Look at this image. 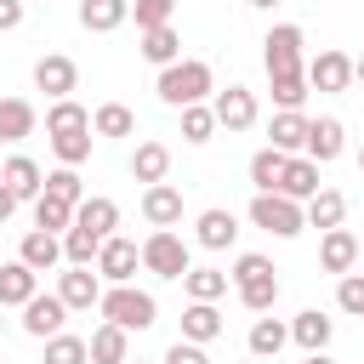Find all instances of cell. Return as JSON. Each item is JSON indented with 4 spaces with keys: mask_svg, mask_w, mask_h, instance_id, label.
I'll return each mask as SVG.
<instances>
[{
    "mask_svg": "<svg viewBox=\"0 0 364 364\" xmlns=\"http://www.w3.org/2000/svg\"><path fill=\"white\" fill-rule=\"evenodd\" d=\"M0 182H6V188H11V193H17L23 205H34V199L46 193V171H40V165H34L28 154H11V159L0 165Z\"/></svg>",
    "mask_w": 364,
    "mask_h": 364,
    "instance_id": "obj_20",
    "label": "cell"
},
{
    "mask_svg": "<svg viewBox=\"0 0 364 364\" xmlns=\"http://www.w3.org/2000/svg\"><path fill=\"white\" fill-rule=\"evenodd\" d=\"M222 330H228V324H222L216 301H188V307H182V341H199V347H210Z\"/></svg>",
    "mask_w": 364,
    "mask_h": 364,
    "instance_id": "obj_28",
    "label": "cell"
},
{
    "mask_svg": "<svg viewBox=\"0 0 364 364\" xmlns=\"http://www.w3.org/2000/svg\"><path fill=\"white\" fill-rule=\"evenodd\" d=\"M154 91H159V102L165 108H193V102H210L216 97V74H210V63L205 57H182V63H171V68H159V80H154Z\"/></svg>",
    "mask_w": 364,
    "mask_h": 364,
    "instance_id": "obj_1",
    "label": "cell"
},
{
    "mask_svg": "<svg viewBox=\"0 0 364 364\" xmlns=\"http://www.w3.org/2000/svg\"><path fill=\"white\" fill-rule=\"evenodd\" d=\"M63 324H68V307H63V296H57V290H51V296H34V301L23 307V330H28L34 341L63 336Z\"/></svg>",
    "mask_w": 364,
    "mask_h": 364,
    "instance_id": "obj_15",
    "label": "cell"
},
{
    "mask_svg": "<svg viewBox=\"0 0 364 364\" xmlns=\"http://www.w3.org/2000/svg\"><path fill=\"white\" fill-rule=\"evenodd\" d=\"M23 28V0H0V34Z\"/></svg>",
    "mask_w": 364,
    "mask_h": 364,
    "instance_id": "obj_46",
    "label": "cell"
},
{
    "mask_svg": "<svg viewBox=\"0 0 364 364\" xmlns=\"http://www.w3.org/2000/svg\"><path fill=\"white\" fill-rule=\"evenodd\" d=\"M307 131H313V119H307L301 108H279V114L267 119V148H279V154H307Z\"/></svg>",
    "mask_w": 364,
    "mask_h": 364,
    "instance_id": "obj_13",
    "label": "cell"
},
{
    "mask_svg": "<svg viewBox=\"0 0 364 364\" xmlns=\"http://www.w3.org/2000/svg\"><path fill=\"white\" fill-rule=\"evenodd\" d=\"M159 364H210V358H205V347H199V341H171Z\"/></svg>",
    "mask_w": 364,
    "mask_h": 364,
    "instance_id": "obj_45",
    "label": "cell"
},
{
    "mask_svg": "<svg viewBox=\"0 0 364 364\" xmlns=\"http://www.w3.org/2000/svg\"><path fill=\"white\" fill-rule=\"evenodd\" d=\"M40 364H91V347H85V336H68L63 330V336L46 341V358Z\"/></svg>",
    "mask_w": 364,
    "mask_h": 364,
    "instance_id": "obj_39",
    "label": "cell"
},
{
    "mask_svg": "<svg viewBox=\"0 0 364 364\" xmlns=\"http://www.w3.org/2000/svg\"><path fill=\"white\" fill-rule=\"evenodd\" d=\"M330 336H336V318L318 313V307H301V313L290 318V341H296L301 353H330Z\"/></svg>",
    "mask_w": 364,
    "mask_h": 364,
    "instance_id": "obj_18",
    "label": "cell"
},
{
    "mask_svg": "<svg viewBox=\"0 0 364 364\" xmlns=\"http://www.w3.org/2000/svg\"><path fill=\"white\" fill-rule=\"evenodd\" d=\"M216 131H222V125H216V108H210V102H193V108H182V142L205 148Z\"/></svg>",
    "mask_w": 364,
    "mask_h": 364,
    "instance_id": "obj_36",
    "label": "cell"
},
{
    "mask_svg": "<svg viewBox=\"0 0 364 364\" xmlns=\"http://www.w3.org/2000/svg\"><path fill=\"white\" fill-rule=\"evenodd\" d=\"M267 91H273V102H279V108H301L313 85H307V68H301V74H273V80H267Z\"/></svg>",
    "mask_w": 364,
    "mask_h": 364,
    "instance_id": "obj_40",
    "label": "cell"
},
{
    "mask_svg": "<svg viewBox=\"0 0 364 364\" xmlns=\"http://www.w3.org/2000/svg\"><path fill=\"white\" fill-rule=\"evenodd\" d=\"M91 131L108 136V142H125V136H136V114H131L125 102H102V108L91 114Z\"/></svg>",
    "mask_w": 364,
    "mask_h": 364,
    "instance_id": "obj_33",
    "label": "cell"
},
{
    "mask_svg": "<svg viewBox=\"0 0 364 364\" xmlns=\"http://www.w3.org/2000/svg\"><path fill=\"white\" fill-rule=\"evenodd\" d=\"M136 267H142V245H136V239H125V233L102 239V250H97L102 284H136Z\"/></svg>",
    "mask_w": 364,
    "mask_h": 364,
    "instance_id": "obj_7",
    "label": "cell"
},
{
    "mask_svg": "<svg viewBox=\"0 0 364 364\" xmlns=\"http://www.w3.org/2000/svg\"><path fill=\"white\" fill-rule=\"evenodd\" d=\"M0 330H6V307H0Z\"/></svg>",
    "mask_w": 364,
    "mask_h": 364,
    "instance_id": "obj_54",
    "label": "cell"
},
{
    "mask_svg": "<svg viewBox=\"0 0 364 364\" xmlns=\"http://www.w3.org/2000/svg\"><path fill=\"white\" fill-rule=\"evenodd\" d=\"M136 364H148V358H136Z\"/></svg>",
    "mask_w": 364,
    "mask_h": 364,
    "instance_id": "obj_55",
    "label": "cell"
},
{
    "mask_svg": "<svg viewBox=\"0 0 364 364\" xmlns=\"http://www.w3.org/2000/svg\"><path fill=\"white\" fill-rule=\"evenodd\" d=\"M136 51H142L154 68L182 63V34H176V23H165V28H142V34H136Z\"/></svg>",
    "mask_w": 364,
    "mask_h": 364,
    "instance_id": "obj_26",
    "label": "cell"
},
{
    "mask_svg": "<svg viewBox=\"0 0 364 364\" xmlns=\"http://www.w3.org/2000/svg\"><path fill=\"white\" fill-rule=\"evenodd\" d=\"M85 347H91V364H131V330L119 324H97Z\"/></svg>",
    "mask_w": 364,
    "mask_h": 364,
    "instance_id": "obj_29",
    "label": "cell"
},
{
    "mask_svg": "<svg viewBox=\"0 0 364 364\" xmlns=\"http://www.w3.org/2000/svg\"><path fill=\"white\" fill-rule=\"evenodd\" d=\"M131 23V0H80V28L85 34H114Z\"/></svg>",
    "mask_w": 364,
    "mask_h": 364,
    "instance_id": "obj_25",
    "label": "cell"
},
{
    "mask_svg": "<svg viewBox=\"0 0 364 364\" xmlns=\"http://www.w3.org/2000/svg\"><path fill=\"white\" fill-rule=\"evenodd\" d=\"M341 222H347V193H341V188H318V193L307 199V228L330 233V228H341Z\"/></svg>",
    "mask_w": 364,
    "mask_h": 364,
    "instance_id": "obj_31",
    "label": "cell"
},
{
    "mask_svg": "<svg viewBox=\"0 0 364 364\" xmlns=\"http://www.w3.org/2000/svg\"><path fill=\"white\" fill-rule=\"evenodd\" d=\"M17 262H23V267H34V273H51V267H63V239H57V233L28 228V233L17 239Z\"/></svg>",
    "mask_w": 364,
    "mask_h": 364,
    "instance_id": "obj_22",
    "label": "cell"
},
{
    "mask_svg": "<svg viewBox=\"0 0 364 364\" xmlns=\"http://www.w3.org/2000/svg\"><path fill=\"white\" fill-rule=\"evenodd\" d=\"M46 193L63 199V205H80V199H85V182H80L74 165H57V171H46Z\"/></svg>",
    "mask_w": 364,
    "mask_h": 364,
    "instance_id": "obj_41",
    "label": "cell"
},
{
    "mask_svg": "<svg viewBox=\"0 0 364 364\" xmlns=\"http://www.w3.org/2000/svg\"><path fill=\"white\" fill-rule=\"evenodd\" d=\"M34 91H46L51 102L74 97V91H80V63L63 57V51H46V57L34 63Z\"/></svg>",
    "mask_w": 364,
    "mask_h": 364,
    "instance_id": "obj_8",
    "label": "cell"
},
{
    "mask_svg": "<svg viewBox=\"0 0 364 364\" xmlns=\"http://www.w3.org/2000/svg\"><path fill=\"white\" fill-rule=\"evenodd\" d=\"M307 85L313 91H353V57L324 46L318 57H307Z\"/></svg>",
    "mask_w": 364,
    "mask_h": 364,
    "instance_id": "obj_11",
    "label": "cell"
},
{
    "mask_svg": "<svg viewBox=\"0 0 364 364\" xmlns=\"http://www.w3.org/2000/svg\"><path fill=\"white\" fill-rule=\"evenodd\" d=\"M358 273H364V245H358Z\"/></svg>",
    "mask_w": 364,
    "mask_h": 364,
    "instance_id": "obj_52",
    "label": "cell"
},
{
    "mask_svg": "<svg viewBox=\"0 0 364 364\" xmlns=\"http://www.w3.org/2000/svg\"><path fill=\"white\" fill-rule=\"evenodd\" d=\"M40 296V273L34 267H23L17 256L11 262H0V307H28Z\"/></svg>",
    "mask_w": 364,
    "mask_h": 364,
    "instance_id": "obj_23",
    "label": "cell"
},
{
    "mask_svg": "<svg viewBox=\"0 0 364 364\" xmlns=\"http://www.w3.org/2000/svg\"><path fill=\"white\" fill-rule=\"evenodd\" d=\"M46 142H51L57 165H74V171H80V165L91 159V131H80V136H46Z\"/></svg>",
    "mask_w": 364,
    "mask_h": 364,
    "instance_id": "obj_42",
    "label": "cell"
},
{
    "mask_svg": "<svg viewBox=\"0 0 364 364\" xmlns=\"http://www.w3.org/2000/svg\"><path fill=\"white\" fill-rule=\"evenodd\" d=\"M210 108H216V125H222V131H250V125L262 119V102H256L250 85H228V91H216Z\"/></svg>",
    "mask_w": 364,
    "mask_h": 364,
    "instance_id": "obj_9",
    "label": "cell"
},
{
    "mask_svg": "<svg viewBox=\"0 0 364 364\" xmlns=\"http://www.w3.org/2000/svg\"><path fill=\"white\" fill-rule=\"evenodd\" d=\"M193 267V250H188V239L176 233V228H154L148 239H142V273H154V279H182Z\"/></svg>",
    "mask_w": 364,
    "mask_h": 364,
    "instance_id": "obj_5",
    "label": "cell"
},
{
    "mask_svg": "<svg viewBox=\"0 0 364 364\" xmlns=\"http://www.w3.org/2000/svg\"><path fill=\"white\" fill-rule=\"evenodd\" d=\"M125 171H131V182L154 188V182H165V176H171V148L148 136V142H136V148H131V165H125Z\"/></svg>",
    "mask_w": 364,
    "mask_h": 364,
    "instance_id": "obj_19",
    "label": "cell"
},
{
    "mask_svg": "<svg viewBox=\"0 0 364 364\" xmlns=\"http://www.w3.org/2000/svg\"><path fill=\"white\" fill-rule=\"evenodd\" d=\"M245 364H267V358H245Z\"/></svg>",
    "mask_w": 364,
    "mask_h": 364,
    "instance_id": "obj_53",
    "label": "cell"
},
{
    "mask_svg": "<svg viewBox=\"0 0 364 364\" xmlns=\"http://www.w3.org/2000/svg\"><path fill=\"white\" fill-rule=\"evenodd\" d=\"M284 347H290V324H284V318H267V313H262V318L250 324V358H279Z\"/></svg>",
    "mask_w": 364,
    "mask_h": 364,
    "instance_id": "obj_32",
    "label": "cell"
},
{
    "mask_svg": "<svg viewBox=\"0 0 364 364\" xmlns=\"http://www.w3.org/2000/svg\"><path fill=\"white\" fill-rule=\"evenodd\" d=\"M97 313H102V324H119V330H131V336L159 324V301H154V290H136V284H108L102 301H97Z\"/></svg>",
    "mask_w": 364,
    "mask_h": 364,
    "instance_id": "obj_3",
    "label": "cell"
},
{
    "mask_svg": "<svg viewBox=\"0 0 364 364\" xmlns=\"http://www.w3.org/2000/svg\"><path fill=\"white\" fill-rule=\"evenodd\" d=\"M279 193L296 199V205H307V199L318 193V165H313L307 154H290V159H284V176H279Z\"/></svg>",
    "mask_w": 364,
    "mask_h": 364,
    "instance_id": "obj_27",
    "label": "cell"
},
{
    "mask_svg": "<svg viewBox=\"0 0 364 364\" xmlns=\"http://www.w3.org/2000/svg\"><path fill=\"white\" fill-rule=\"evenodd\" d=\"M301 364H336V358H330V353H307Z\"/></svg>",
    "mask_w": 364,
    "mask_h": 364,
    "instance_id": "obj_50",
    "label": "cell"
},
{
    "mask_svg": "<svg viewBox=\"0 0 364 364\" xmlns=\"http://www.w3.org/2000/svg\"><path fill=\"white\" fill-rule=\"evenodd\" d=\"M102 290H108V284H102L97 267H63V273H57V296H63L68 313H91V307L102 301Z\"/></svg>",
    "mask_w": 364,
    "mask_h": 364,
    "instance_id": "obj_10",
    "label": "cell"
},
{
    "mask_svg": "<svg viewBox=\"0 0 364 364\" xmlns=\"http://www.w3.org/2000/svg\"><path fill=\"white\" fill-rule=\"evenodd\" d=\"M131 17H136V34L142 28H165L176 17V0H131Z\"/></svg>",
    "mask_w": 364,
    "mask_h": 364,
    "instance_id": "obj_43",
    "label": "cell"
},
{
    "mask_svg": "<svg viewBox=\"0 0 364 364\" xmlns=\"http://www.w3.org/2000/svg\"><path fill=\"white\" fill-rule=\"evenodd\" d=\"M97 250H102L97 233H85V228H68L63 233V267H97Z\"/></svg>",
    "mask_w": 364,
    "mask_h": 364,
    "instance_id": "obj_38",
    "label": "cell"
},
{
    "mask_svg": "<svg viewBox=\"0 0 364 364\" xmlns=\"http://www.w3.org/2000/svg\"><path fill=\"white\" fill-rule=\"evenodd\" d=\"M336 307L353 313V318H364V273H341L336 279Z\"/></svg>",
    "mask_w": 364,
    "mask_h": 364,
    "instance_id": "obj_44",
    "label": "cell"
},
{
    "mask_svg": "<svg viewBox=\"0 0 364 364\" xmlns=\"http://www.w3.org/2000/svg\"><path fill=\"white\" fill-rule=\"evenodd\" d=\"M239 6H250V11H273L279 0H239Z\"/></svg>",
    "mask_w": 364,
    "mask_h": 364,
    "instance_id": "obj_48",
    "label": "cell"
},
{
    "mask_svg": "<svg viewBox=\"0 0 364 364\" xmlns=\"http://www.w3.org/2000/svg\"><path fill=\"white\" fill-rule=\"evenodd\" d=\"M262 68H267V80L307 68V34H301V23H273L262 34Z\"/></svg>",
    "mask_w": 364,
    "mask_h": 364,
    "instance_id": "obj_4",
    "label": "cell"
},
{
    "mask_svg": "<svg viewBox=\"0 0 364 364\" xmlns=\"http://www.w3.org/2000/svg\"><path fill=\"white\" fill-rule=\"evenodd\" d=\"M80 131H91V108L85 102L63 97V102L46 108V136H80Z\"/></svg>",
    "mask_w": 364,
    "mask_h": 364,
    "instance_id": "obj_30",
    "label": "cell"
},
{
    "mask_svg": "<svg viewBox=\"0 0 364 364\" xmlns=\"http://www.w3.org/2000/svg\"><path fill=\"white\" fill-rule=\"evenodd\" d=\"M34 125H40V114L28 97H0V148H17L23 136H34Z\"/></svg>",
    "mask_w": 364,
    "mask_h": 364,
    "instance_id": "obj_24",
    "label": "cell"
},
{
    "mask_svg": "<svg viewBox=\"0 0 364 364\" xmlns=\"http://www.w3.org/2000/svg\"><path fill=\"white\" fill-rule=\"evenodd\" d=\"M233 290H239V301H245V313H273V301H279V267L262 256V250H245V256H233Z\"/></svg>",
    "mask_w": 364,
    "mask_h": 364,
    "instance_id": "obj_2",
    "label": "cell"
},
{
    "mask_svg": "<svg viewBox=\"0 0 364 364\" xmlns=\"http://www.w3.org/2000/svg\"><path fill=\"white\" fill-rule=\"evenodd\" d=\"M358 245L364 239H353L347 228H330V233H318V267L324 273H358Z\"/></svg>",
    "mask_w": 364,
    "mask_h": 364,
    "instance_id": "obj_14",
    "label": "cell"
},
{
    "mask_svg": "<svg viewBox=\"0 0 364 364\" xmlns=\"http://www.w3.org/2000/svg\"><path fill=\"white\" fill-rule=\"evenodd\" d=\"M17 205H23V199H17V193H11V188H6V182H0V228H6V222H11V216H17Z\"/></svg>",
    "mask_w": 364,
    "mask_h": 364,
    "instance_id": "obj_47",
    "label": "cell"
},
{
    "mask_svg": "<svg viewBox=\"0 0 364 364\" xmlns=\"http://www.w3.org/2000/svg\"><path fill=\"white\" fill-rule=\"evenodd\" d=\"M233 239H239V216H233L228 205H210V210L193 216V245H199V250H228Z\"/></svg>",
    "mask_w": 364,
    "mask_h": 364,
    "instance_id": "obj_12",
    "label": "cell"
},
{
    "mask_svg": "<svg viewBox=\"0 0 364 364\" xmlns=\"http://www.w3.org/2000/svg\"><path fill=\"white\" fill-rule=\"evenodd\" d=\"M34 228H40V233H57V239H63V233L74 228V205H63V199L40 193V199H34Z\"/></svg>",
    "mask_w": 364,
    "mask_h": 364,
    "instance_id": "obj_37",
    "label": "cell"
},
{
    "mask_svg": "<svg viewBox=\"0 0 364 364\" xmlns=\"http://www.w3.org/2000/svg\"><path fill=\"white\" fill-rule=\"evenodd\" d=\"M341 154H347V125H341L336 114H318L313 131H307V159H313V165H330V159H341Z\"/></svg>",
    "mask_w": 364,
    "mask_h": 364,
    "instance_id": "obj_16",
    "label": "cell"
},
{
    "mask_svg": "<svg viewBox=\"0 0 364 364\" xmlns=\"http://www.w3.org/2000/svg\"><path fill=\"white\" fill-rule=\"evenodd\" d=\"M358 171H364V142H358Z\"/></svg>",
    "mask_w": 364,
    "mask_h": 364,
    "instance_id": "obj_51",
    "label": "cell"
},
{
    "mask_svg": "<svg viewBox=\"0 0 364 364\" xmlns=\"http://www.w3.org/2000/svg\"><path fill=\"white\" fill-rule=\"evenodd\" d=\"M74 228H85V233H97V239H114V228H119V205H114L108 193H85V199L74 205Z\"/></svg>",
    "mask_w": 364,
    "mask_h": 364,
    "instance_id": "obj_21",
    "label": "cell"
},
{
    "mask_svg": "<svg viewBox=\"0 0 364 364\" xmlns=\"http://www.w3.org/2000/svg\"><path fill=\"white\" fill-rule=\"evenodd\" d=\"M353 85H364V57H353Z\"/></svg>",
    "mask_w": 364,
    "mask_h": 364,
    "instance_id": "obj_49",
    "label": "cell"
},
{
    "mask_svg": "<svg viewBox=\"0 0 364 364\" xmlns=\"http://www.w3.org/2000/svg\"><path fill=\"white\" fill-rule=\"evenodd\" d=\"M142 222L148 228H182V188H171V182L142 188Z\"/></svg>",
    "mask_w": 364,
    "mask_h": 364,
    "instance_id": "obj_17",
    "label": "cell"
},
{
    "mask_svg": "<svg viewBox=\"0 0 364 364\" xmlns=\"http://www.w3.org/2000/svg\"><path fill=\"white\" fill-rule=\"evenodd\" d=\"M284 159H290V154H279V148H256V154H250V188H256V193H279Z\"/></svg>",
    "mask_w": 364,
    "mask_h": 364,
    "instance_id": "obj_34",
    "label": "cell"
},
{
    "mask_svg": "<svg viewBox=\"0 0 364 364\" xmlns=\"http://www.w3.org/2000/svg\"><path fill=\"white\" fill-rule=\"evenodd\" d=\"M182 290H188V301H222L228 296V273L222 267H188Z\"/></svg>",
    "mask_w": 364,
    "mask_h": 364,
    "instance_id": "obj_35",
    "label": "cell"
},
{
    "mask_svg": "<svg viewBox=\"0 0 364 364\" xmlns=\"http://www.w3.org/2000/svg\"><path fill=\"white\" fill-rule=\"evenodd\" d=\"M245 216H250V228H262V233H273V239H296V233L307 228V205H296V199H284V193H256Z\"/></svg>",
    "mask_w": 364,
    "mask_h": 364,
    "instance_id": "obj_6",
    "label": "cell"
}]
</instances>
